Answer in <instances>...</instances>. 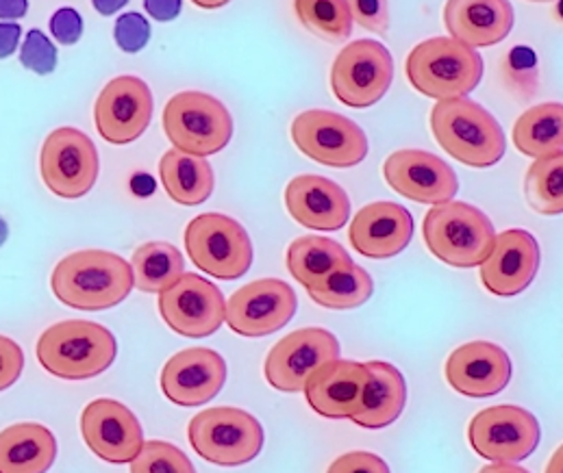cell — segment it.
<instances>
[{
  "instance_id": "cell-1",
  "label": "cell",
  "mask_w": 563,
  "mask_h": 473,
  "mask_svg": "<svg viewBox=\"0 0 563 473\" xmlns=\"http://www.w3.org/2000/svg\"><path fill=\"white\" fill-rule=\"evenodd\" d=\"M55 297L77 311L113 308L133 291L131 263L109 250H77L51 277Z\"/></svg>"
},
{
  "instance_id": "cell-2",
  "label": "cell",
  "mask_w": 563,
  "mask_h": 473,
  "mask_svg": "<svg viewBox=\"0 0 563 473\" xmlns=\"http://www.w3.org/2000/svg\"><path fill=\"white\" fill-rule=\"evenodd\" d=\"M431 133L444 153L468 168H492L507 150L498 120L470 98L440 100L431 111Z\"/></svg>"
},
{
  "instance_id": "cell-3",
  "label": "cell",
  "mask_w": 563,
  "mask_h": 473,
  "mask_svg": "<svg viewBox=\"0 0 563 473\" xmlns=\"http://www.w3.org/2000/svg\"><path fill=\"white\" fill-rule=\"evenodd\" d=\"M115 354L113 333L86 319H66L46 328L35 346L40 365L62 380L96 379L113 365Z\"/></svg>"
},
{
  "instance_id": "cell-4",
  "label": "cell",
  "mask_w": 563,
  "mask_h": 473,
  "mask_svg": "<svg viewBox=\"0 0 563 473\" xmlns=\"http://www.w3.org/2000/svg\"><path fill=\"white\" fill-rule=\"evenodd\" d=\"M422 237L429 252L442 263L470 270L478 268L489 257L496 230L481 209L451 200L431 206L422 222Z\"/></svg>"
},
{
  "instance_id": "cell-5",
  "label": "cell",
  "mask_w": 563,
  "mask_h": 473,
  "mask_svg": "<svg viewBox=\"0 0 563 473\" xmlns=\"http://www.w3.org/2000/svg\"><path fill=\"white\" fill-rule=\"evenodd\" d=\"M405 75L416 92L438 102L466 98L481 83L483 59L453 37H431L409 53Z\"/></svg>"
},
{
  "instance_id": "cell-6",
  "label": "cell",
  "mask_w": 563,
  "mask_h": 473,
  "mask_svg": "<svg viewBox=\"0 0 563 473\" xmlns=\"http://www.w3.org/2000/svg\"><path fill=\"white\" fill-rule=\"evenodd\" d=\"M194 452L220 468H240L264 450V428L257 417L235 406L200 410L188 426Z\"/></svg>"
},
{
  "instance_id": "cell-7",
  "label": "cell",
  "mask_w": 563,
  "mask_h": 473,
  "mask_svg": "<svg viewBox=\"0 0 563 473\" xmlns=\"http://www.w3.org/2000/svg\"><path fill=\"white\" fill-rule=\"evenodd\" d=\"M162 122L175 150L200 159L224 150L233 137V117L227 104L205 92L173 95Z\"/></svg>"
},
{
  "instance_id": "cell-8",
  "label": "cell",
  "mask_w": 563,
  "mask_h": 473,
  "mask_svg": "<svg viewBox=\"0 0 563 473\" xmlns=\"http://www.w3.org/2000/svg\"><path fill=\"white\" fill-rule=\"evenodd\" d=\"M189 261L220 281H238L253 266V241L246 228L224 213H200L186 228Z\"/></svg>"
},
{
  "instance_id": "cell-9",
  "label": "cell",
  "mask_w": 563,
  "mask_h": 473,
  "mask_svg": "<svg viewBox=\"0 0 563 473\" xmlns=\"http://www.w3.org/2000/svg\"><path fill=\"white\" fill-rule=\"evenodd\" d=\"M294 146L327 168H355L368 157L364 128L346 115L327 109H307L291 122Z\"/></svg>"
},
{
  "instance_id": "cell-10",
  "label": "cell",
  "mask_w": 563,
  "mask_h": 473,
  "mask_svg": "<svg viewBox=\"0 0 563 473\" xmlns=\"http://www.w3.org/2000/svg\"><path fill=\"white\" fill-rule=\"evenodd\" d=\"M100 161L90 135L75 126L55 128L42 144L40 174L48 190L64 200H79L98 181Z\"/></svg>"
},
{
  "instance_id": "cell-11",
  "label": "cell",
  "mask_w": 563,
  "mask_h": 473,
  "mask_svg": "<svg viewBox=\"0 0 563 473\" xmlns=\"http://www.w3.org/2000/svg\"><path fill=\"white\" fill-rule=\"evenodd\" d=\"M540 424L522 406L500 404L472 417L468 441L472 450L492 463H520L540 446Z\"/></svg>"
},
{
  "instance_id": "cell-12",
  "label": "cell",
  "mask_w": 563,
  "mask_h": 473,
  "mask_svg": "<svg viewBox=\"0 0 563 473\" xmlns=\"http://www.w3.org/2000/svg\"><path fill=\"white\" fill-rule=\"evenodd\" d=\"M394 81V59L375 40H355L331 66V90L351 109H368L387 94Z\"/></svg>"
},
{
  "instance_id": "cell-13",
  "label": "cell",
  "mask_w": 563,
  "mask_h": 473,
  "mask_svg": "<svg viewBox=\"0 0 563 473\" xmlns=\"http://www.w3.org/2000/svg\"><path fill=\"white\" fill-rule=\"evenodd\" d=\"M298 308L291 284L279 279H260L238 289L224 308L227 326L249 339L266 337L287 326Z\"/></svg>"
},
{
  "instance_id": "cell-14",
  "label": "cell",
  "mask_w": 563,
  "mask_h": 473,
  "mask_svg": "<svg viewBox=\"0 0 563 473\" xmlns=\"http://www.w3.org/2000/svg\"><path fill=\"white\" fill-rule=\"evenodd\" d=\"M340 359V341L327 328H300L277 341L264 363L271 386L283 393H298L309 376Z\"/></svg>"
},
{
  "instance_id": "cell-15",
  "label": "cell",
  "mask_w": 563,
  "mask_h": 473,
  "mask_svg": "<svg viewBox=\"0 0 563 473\" xmlns=\"http://www.w3.org/2000/svg\"><path fill=\"white\" fill-rule=\"evenodd\" d=\"M153 111V92L140 77H115L96 98V131L113 146H126L146 133Z\"/></svg>"
},
{
  "instance_id": "cell-16",
  "label": "cell",
  "mask_w": 563,
  "mask_h": 473,
  "mask_svg": "<svg viewBox=\"0 0 563 473\" xmlns=\"http://www.w3.org/2000/svg\"><path fill=\"white\" fill-rule=\"evenodd\" d=\"M157 304L162 319L179 337H211L224 324L227 302L222 291L198 274H184L159 293Z\"/></svg>"
},
{
  "instance_id": "cell-17",
  "label": "cell",
  "mask_w": 563,
  "mask_h": 473,
  "mask_svg": "<svg viewBox=\"0 0 563 473\" xmlns=\"http://www.w3.org/2000/svg\"><path fill=\"white\" fill-rule=\"evenodd\" d=\"M383 177L398 195L431 206L451 202L460 191L457 174L444 159L416 148L391 153L383 164Z\"/></svg>"
},
{
  "instance_id": "cell-18",
  "label": "cell",
  "mask_w": 563,
  "mask_h": 473,
  "mask_svg": "<svg viewBox=\"0 0 563 473\" xmlns=\"http://www.w3.org/2000/svg\"><path fill=\"white\" fill-rule=\"evenodd\" d=\"M81 435L96 457L111 465L131 463L144 446V430L135 413L109 397L95 399L84 408Z\"/></svg>"
},
{
  "instance_id": "cell-19",
  "label": "cell",
  "mask_w": 563,
  "mask_h": 473,
  "mask_svg": "<svg viewBox=\"0 0 563 473\" xmlns=\"http://www.w3.org/2000/svg\"><path fill=\"white\" fill-rule=\"evenodd\" d=\"M483 286L500 297H514L533 283L540 270V244L522 228L496 235L489 257L478 266Z\"/></svg>"
},
{
  "instance_id": "cell-20",
  "label": "cell",
  "mask_w": 563,
  "mask_h": 473,
  "mask_svg": "<svg viewBox=\"0 0 563 473\" xmlns=\"http://www.w3.org/2000/svg\"><path fill=\"white\" fill-rule=\"evenodd\" d=\"M227 382V363L211 348H188L168 359L159 384L164 395L184 408L211 402Z\"/></svg>"
},
{
  "instance_id": "cell-21",
  "label": "cell",
  "mask_w": 563,
  "mask_h": 473,
  "mask_svg": "<svg viewBox=\"0 0 563 473\" xmlns=\"http://www.w3.org/2000/svg\"><path fill=\"white\" fill-rule=\"evenodd\" d=\"M285 206L294 222L320 233L340 230L351 217L349 193L320 174L291 179L285 188Z\"/></svg>"
},
{
  "instance_id": "cell-22",
  "label": "cell",
  "mask_w": 563,
  "mask_h": 473,
  "mask_svg": "<svg viewBox=\"0 0 563 473\" xmlns=\"http://www.w3.org/2000/svg\"><path fill=\"white\" fill-rule=\"evenodd\" d=\"M413 237L411 213L389 200L366 204L357 211L349 228L353 250L368 259H391L400 255Z\"/></svg>"
},
{
  "instance_id": "cell-23",
  "label": "cell",
  "mask_w": 563,
  "mask_h": 473,
  "mask_svg": "<svg viewBox=\"0 0 563 473\" xmlns=\"http://www.w3.org/2000/svg\"><path fill=\"white\" fill-rule=\"evenodd\" d=\"M446 382L466 397L498 395L511 380L509 354L492 341H470L446 361Z\"/></svg>"
},
{
  "instance_id": "cell-24",
  "label": "cell",
  "mask_w": 563,
  "mask_h": 473,
  "mask_svg": "<svg viewBox=\"0 0 563 473\" xmlns=\"http://www.w3.org/2000/svg\"><path fill=\"white\" fill-rule=\"evenodd\" d=\"M366 380V363L338 359L318 368L302 391L307 404L318 415L327 419H353L360 410Z\"/></svg>"
},
{
  "instance_id": "cell-25",
  "label": "cell",
  "mask_w": 563,
  "mask_h": 473,
  "mask_svg": "<svg viewBox=\"0 0 563 473\" xmlns=\"http://www.w3.org/2000/svg\"><path fill=\"white\" fill-rule=\"evenodd\" d=\"M444 24L453 40L472 50L496 46L514 26V4L507 0H451Z\"/></svg>"
},
{
  "instance_id": "cell-26",
  "label": "cell",
  "mask_w": 563,
  "mask_h": 473,
  "mask_svg": "<svg viewBox=\"0 0 563 473\" xmlns=\"http://www.w3.org/2000/svg\"><path fill=\"white\" fill-rule=\"evenodd\" d=\"M366 372L368 380L353 421L360 428L380 430L402 415L407 404V384L400 370L385 361L366 363Z\"/></svg>"
},
{
  "instance_id": "cell-27",
  "label": "cell",
  "mask_w": 563,
  "mask_h": 473,
  "mask_svg": "<svg viewBox=\"0 0 563 473\" xmlns=\"http://www.w3.org/2000/svg\"><path fill=\"white\" fill-rule=\"evenodd\" d=\"M57 459L55 435L33 421L0 430V473H46Z\"/></svg>"
},
{
  "instance_id": "cell-28",
  "label": "cell",
  "mask_w": 563,
  "mask_h": 473,
  "mask_svg": "<svg viewBox=\"0 0 563 473\" xmlns=\"http://www.w3.org/2000/svg\"><path fill=\"white\" fill-rule=\"evenodd\" d=\"M514 146L536 161L562 157V102H542L527 109L514 124Z\"/></svg>"
},
{
  "instance_id": "cell-29",
  "label": "cell",
  "mask_w": 563,
  "mask_h": 473,
  "mask_svg": "<svg viewBox=\"0 0 563 473\" xmlns=\"http://www.w3.org/2000/svg\"><path fill=\"white\" fill-rule=\"evenodd\" d=\"M285 263L294 281L309 289L333 270L353 263V259L338 241L322 235H305L289 244Z\"/></svg>"
},
{
  "instance_id": "cell-30",
  "label": "cell",
  "mask_w": 563,
  "mask_h": 473,
  "mask_svg": "<svg viewBox=\"0 0 563 473\" xmlns=\"http://www.w3.org/2000/svg\"><path fill=\"white\" fill-rule=\"evenodd\" d=\"M159 179L166 193L184 204V206H196L209 200L213 193V170L207 164V159L191 157L186 153H179L170 148L162 161H159Z\"/></svg>"
},
{
  "instance_id": "cell-31",
  "label": "cell",
  "mask_w": 563,
  "mask_h": 473,
  "mask_svg": "<svg viewBox=\"0 0 563 473\" xmlns=\"http://www.w3.org/2000/svg\"><path fill=\"white\" fill-rule=\"evenodd\" d=\"M133 286L144 293H162L186 274V261L177 246L168 241H148L133 252Z\"/></svg>"
},
{
  "instance_id": "cell-32",
  "label": "cell",
  "mask_w": 563,
  "mask_h": 473,
  "mask_svg": "<svg viewBox=\"0 0 563 473\" xmlns=\"http://www.w3.org/2000/svg\"><path fill=\"white\" fill-rule=\"evenodd\" d=\"M373 291H375L373 277L357 263L338 268L331 274H327L322 281L307 289L309 297L316 304L333 311L360 308L373 297Z\"/></svg>"
},
{
  "instance_id": "cell-33",
  "label": "cell",
  "mask_w": 563,
  "mask_h": 473,
  "mask_svg": "<svg viewBox=\"0 0 563 473\" xmlns=\"http://www.w3.org/2000/svg\"><path fill=\"white\" fill-rule=\"evenodd\" d=\"M294 11L300 24L324 42H346L353 33V15L346 0H298Z\"/></svg>"
},
{
  "instance_id": "cell-34",
  "label": "cell",
  "mask_w": 563,
  "mask_h": 473,
  "mask_svg": "<svg viewBox=\"0 0 563 473\" xmlns=\"http://www.w3.org/2000/svg\"><path fill=\"white\" fill-rule=\"evenodd\" d=\"M563 159H540L531 164L525 177V198L529 206L542 215H562Z\"/></svg>"
},
{
  "instance_id": "cell-35",
  "label": "cell",
  "mask_w": 563,
  "mask_h": 473,
  "mask_svg": "<svg viewBox=\"0 0 563 473\" xmlns=\"http://www.w3.org/2000/svg\"><path fill=\"white\" fill-rule=\"evenodd\" d=\"M131 473H196L188 457L168 441H144Z\"/></svg>"
},
{
  "instance_id": "cell-36",
  "label": "cell",
  "mask_w": 563,
  "mask_h": 473,
  "mask_svg": "<svg viewBox=\"0 0 563 473\" xmlns=\"http://www.w3.org/2000/svg\"><path fill=\"white\" fill-rule=\"evenodd\" d=\"M20 64L37 77H46L57 68V48L42 31L33 29L22 42Z\"/></svg>"
},
{
  "instance_id": "cell-37",
  "label": "cell",
  "mask_w": 563,
  "mask_h": 473,
  "mask_svg": "<svg viewBox=\"0 0 563 473\" xmlns=\"http://www.w3.org/2000/svg\"><path fill=\"white\" fill-rule=\"evenodd\" d=\"M113 37L120 50L140 53L151 40V24L142 13H124L113 26Z\"/></svg>"
},
{
  "instance_id": "cell-38",
  "label": "cell",
  "mask_w": 563,
  "mask_h": 473,
  "mask_svg": "<svg viewBox=\"0 0 563 473\" xmlns=\"http://www.w3.org/2000/svg\"><path fill=\"white\" fill-rule=\"evenodd\" d=\"M353 22L364 26L366 31H373L378 35H385L389 29V7L383 0H355L349 2Z\"/></svg>"
},
{
  "instance_id": "cell-39",
  "label": "cell",
  "mask_w": 563,
  "mask_h": 473,
  "mask_svg": "<svg viewBox=\"0 0 563 473\" xmlns=\"http://www.w3.org/2000/svg\"><path fill=\"white\" fill-rule=\"evenodd\" d=\"M536 77H538V64H536V55L529 48H514L507 55V79L509 83L520 86V90H527V83H531V88L536 86ZM529 95V90H527Z\"/></svg>"
},
{
  "instance_id": "cell-40",
  "label": "cell",
  "mask_w": 563,
  "mask_h": 473,
  "mask_svg": "<svg viewBox=\"0 0 563 473\" xmlns=\"http://www.w3.org/2000/svg\"><path fill=\"white\" fill-rule=\"evenodd\" d=\"M51 33H53L55 42H59L64 46L77 44L84 35V20H81L79 11L73 7H62L59 11H55L51 18Z\"/></svg>"
},
{
  "instance_id": "cell-41",
  "label": "cell",
  "mask_w": 563,
  "mask_h": 473,
  "mask_svg": "<svg viewBox=\"0 0 563 473\" xmlns=\"http://www.w3.org/2000/svg\"><path fill=\"white\" fill-rule=\"evenodd\" d=\"M22 370H24L22 348L13 339L0 335V391L13 386L22 376Z\"/></svg>"
},
{
  "instance_id": "cell-42",
  "label": "cell",
  "mask_w": 563,
  "mask_h": 473,
  "mask_svg": "<svg viewBox=\"0 0 563 473\" xmlns=\"http://www.w3.org/2000/svg\"><path fill=\"white\" fill-rule=\"evenodd\" d=\"M327 473H389V468L373 452H349L338 457Z\"/></svg>"
},
{
  "instance_id": "cell-43",
  "label": "cell",
  "mask_w": 563,
  "mask_h": 473,
  "mask_svg": "<svg viewBox=\"0 0 563 473\" xmlns=\"http://www.w3.org/2000/svg\"><path fill=\"white\" fill-rule=\"evenodd\" d=\"M22 29L15 22H0V59H7L15 53L20 44Z\"/></svg>"
},
{
  "instance_id": "cell-44",
  "label": "cell",
  "mask_w": 563,
  "mask_h": 473,
  "mask_svg": "<svg viewBox=\"0 0 563 473\" xmlns=\"http://www.w3.org/2000/svg\"><path fill=\"white\" fill-rule=\"evenodd\" d=\"M144 7L159 22H170L181 13V2L179 0H146Z\"/></svg>"
},
{
  "instance_id": "cell-45",
  "label": "cell",
  "mask_w": 563,
  "mask_h": 473,
  "mask_svg": "<svg viewBox=\"0 0 563 473\" xmlns=\"http://www.w3.org/2000/svg\"><path fill=\"white\" fill-rule=\"evenodd\" d=\"M29 11L26 0H0V20H20Z\"/></svg>"
},
{
  "instance_id": "cell-46",
  "label": "cell",
  "mask_w": 563,
  "mask_h": 473,
  "mask_svg": "<svg viewBox=\"0 0 563 473\" xmlns=\"http://www.w3.org/2000/svg\"><path fill=\"white\" fill-rule=\"evenodd\" d=\"M478 473H531L518 465H509V463H494V465H487L483 468Z\"/></svg>"
},
{
  "instance_id": "cell-47",
  "label": "cell",
  "mask_w": 563,
  "mask_h": 473,
  "mask_svg": "<svg viewBox=\"0 0 563 473\" xmlns=\"http://www.w3.org/2000/svg\"><path fill=\"white\" fill-rule=\"evenodd\" d=\"M126 2L124 0H113V2H102V0H96L95 7L98 13L102 15H109V13H115L120 7H124Z\"/></svg>"
},
{
  "instance_id": "cell-48",
  "label": "cell",
  "mask_w": 563,
  "mask_h": 473,
  "mask_svg": "<svg viewBox=\"0 0 563 473\" xmlns=\"http://www.w3.org/2000/svg\"><path fill=\"white\" fill-rule=\"evenodd\" d=\"M562 448L553 454V459H551V463H549V468H547V473H562Z\"/></svg>"
},
{
  "instance_id": "cell-49",
  "label": "cell",
  "mask_w": 563,
  "mask_h": 473,
  "mask_svg": "<svg viewBox=\"0 0 563 473\" xmlns=\"http://www.w3.org/2000/svg\"><path fill=\"white\" fill-rule=\"evenodd\" d=\"M7 237H9V226H7V222L0 215V246L7 241Z\"/></svg>"
}]
</instances>
